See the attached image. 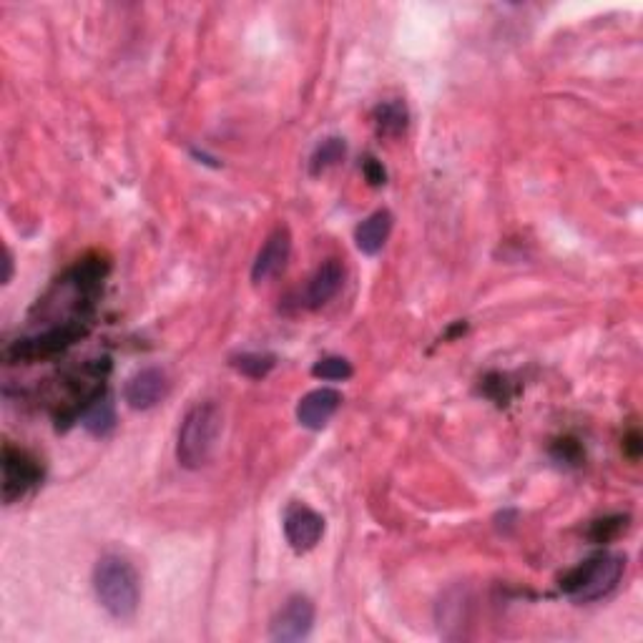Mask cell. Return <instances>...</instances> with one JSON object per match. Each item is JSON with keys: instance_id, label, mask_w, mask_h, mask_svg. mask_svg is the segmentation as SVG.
<instances>
[{"instance_id": "cell-14", "label": "cell", "mask_w": 643, "mask_h": 643, "mask_svg": "<svg viewBox=\"0 0 643 643\" xmlns=\"http://www.w3.org/2000/svg\"><path fill=\"white\" fill-rule=\"evenodd\" d=\"M345 154H347L345 141L337 139V136H330V139H325L317 149H314L312 159H309V171H312V176L325 174V171H330L332 166L340 164V161L345 159Z\"/></svg>"}, {"instance_id": "cell-16", "label": "cell", "mask_w": 643, "mask_h": 643, "mask_svg": "<svg viewBox=\"0 0 643 643\" xmlns=\"http://www.w3.org/2000/svg\"><path fill=\"white\" fill-rule=\"evenodd\" d=\"M312 375L322 380H347L352 377V365L345 357H325L312 367Z\"/></svg>"}, {"instance_id": "cell-11", "label": "cell", "mask_w": 643, "mask_h": 643, "mask_svg": "<svg viewBox=\"0 0 643 643\" xmlns=\"http://www.w3.org/2000/svg\"><path fill=\"white\" fill-rule=\"evenodd\" d=\"M390 232H392V214L390 211H375L372 217H367L365 222L357 227L355 232V242H357V249H360L362 254H377L382 247H385V242L390 239Z\"/></svg>"}, {"instance_id": "cell-20", "label": "cell", "mask_w": 643, "mask_h": 643, "mask_svg": "<svg viewBox=\"0 0 643 643\" xmlns=\"http://www.w3.org/2000/svg\"><path fill=\"white\" fill-rule=\"evenodd\" d=\"M3 267H6V274H3V284L11 282V272H13V262H11V254L6 252V262H3Z\"/></svg>"}, {"instance_id": "cell-1", "label": "cell", "mask_w": 643, "mask_h": 643, "mask_svg": "<svg viewBox=\"0 0 643 643\" xmlns=\"http://www.w3.org/2000/svg\"><path fill=\"white\" fill-rule=\"evenodd\" d=\"M93 588H96L98 603L119 621H126L136 613L141 603V578L134 563L124 556L106 553L98 558L93 568Z\"/></svg>"}, {"instance_id": "cell-19", "label": "cell", "mask_w": 643, "mask_h": 643, "mask_svg": "<svg viewBox=\"0 0 643 643\" xmlns=\"http://www.w3.org/2000/svg\"><path fill=\"white\" fill-rule=\"evenodd\" d=\"M641 435L636 433V430H633V433H628V438L623 440V450H626V455L628 458H633V460H638V455H641Z\"/></svg>"}, {"instance_id": "cell-4", "label": "cell", "mask_w": 643, "mask_h": 643, "mask_svg": "<svg viewBox=\"0 0 643 643\" xmlns=\"http://www.w3.org/2000/svg\"><path fill=\"white\" fill-rule=\"evenodd\" d=\"M314 623V606L307 596H292L282 608L277 611V616L272 618L269 626V638L279 643H292L302 641L309 636Z\"/></svg>"}, {"instance_id": "cell-6", "label": "cell", "mask_w": 643, "mask_h": 643, "mask_svg": "<svg viewBox=\"0 0 643 643\" xmlns=\"http://www.w3.org/2000/svg\"><path fill=\"white\" fill-rule=\"evenodd\" d=\"M289 254H292V237H289L287 227L274 229L272 234L267 237L264 247L259 249L257 259H254L252 267V282L254 284H264L269 279L277 277L279 272H284L289 262Z\"/></svg>"}, {"instance_id": "cell-5", "label": "cell", "mask_w": 643, "mask_h": 643, "mask_svg": "<svg viewBox=\"0 0 643 643\" xmlns=\"http://www.w3.org/2000/svg\"><path fill=\"white\" fill-rule=\"evenodd\" d=\"M325 533V518L319 513H314L312 508L302 503L289 505L287 513H284V535H287V543L297 553L312 551L319 543Z\"/></svg>"}, {"instance_id": "cell-15", "label": "cell", "mask_w": 643, "mask_h": 643, "mask_svg": "<svg viewBox=\"0 0 643 643\" xmlns=\"http://www.w3.org/2000/svg\"><path fill=\"white\" fill-rule=\"evenodd\" d=\"M232 365L237 367V370L242 372V375L254 377V380H257V377H264L269 370H272L274 357L272 355H262V352H244V355L234 357Z\"/></svg>"}, {"instance_id": "cell-9", "label": "cell", "mask_w": 643, "mask_h": 643, "mask_svg": "<svg viewBox=\"0 0 643 643\" xmlns=\"http://www.w3.org/2000/svg\"><path fill=\"white\" fill-rule=\"evenodd\" d=\"M342 395L332 387H319L312 390L309 395H304L297 405V420L299 425L307 430H322L327 422L335 417V412L340 410Z\"/></svg>"}, {"instance_id": "cell-2", "label": "cell", "mask_w": 643, "mask_h": 643, "mask_svg": "<svg viewBox=\"0 0 643 643\" xmlns=\"http://www.w3.org/2000/svg\"><path fill=\"white\" fill-rule=\"evenodd\" d=\"M222 433V412L214 402H196L184 415L176 440V460L181 468L199 470L211 460Z\"/></svg>"}, {"instance_id": "cell-13", "label": "cell", "mask_w": 643, "mask_h": 643, "mask_svg": "<svg viewBox=\"0 0 643 643\" xmlns=\"http://www.w3.org/2000/svg\"><path fill=\"white\" fill-rule=\"evenodd\" d=\"M116 425V412H114V402L109 397H96L91 405L86 407L83 412V427H86L88 433L93 435H109Z\"/></svg>"}, {"instance_id": "cell-3", "label": "cell", "mask_w": 643, "mask_h": 643, "mask_svg": "<svg viewBox=\"0 0 643 643\" xmlns=\"http://www.w3.org/2000/svg\"><path fill=\"white\" fill-rule=\"evenodd\" d=\"M626 568V558L616 553H598L586 563L576 566L563 576L561 588L576 601H596L608 596L618 586Z\"/></svg>"}, {"instance_id": "cell-7", "label": "cell", "mask_w": 643, "mask_h": 643, "mask_svg": "<svg viewBox=\"0 0 643 643\" xmlns=\"http://www.w3.org/2000/svg\"><path fill=\"white\" fill-rule=\"evenodd\" d=\"M38 478H41V470L26 453L6 448L3 453V498L6 503L21 498L31 485L38 483Z\"/></svg>"}, {"instance_id": "cell-17", "label": "cell", "mask_w": 643, "mask_h": 643, "mask_svg": "<svg viewBox=\"0 0 643 643\" xmlns=\"http://www.w3.org/2000/svg\"><path fill=\"white\" fill-rule=\"evenodd\" d=\"M628 518L626 515H613V518H603V520H596L591 528V538L596 543H608L613 541L618 533H621L623 528H626Z\"/></svg>"}, {"instance_id": "cell-12", "label": "cell", "mask_w": 643, "mask_h": 643, "mask_svg": "<svg viewBox=\"0 0 643 643\" xmlns=\"http://www.w3.org/2000/svg\"><path fill=\"white\" fill-rule=\"evenodd\" d=\"M377 134L385 139H397L407 129V106L402 101H385L380 103L372 114Z\"/></svg>"}, {"instance_id": "cell-18", "label": "cell", "mask_w": 643, "mask_h": 643, "mask_svg": "<svg viewBox=\"0 0 643 643\" xmlns=\"http://www.w3.org/2000/svg\"><path fill=\"white\" fill-rule=\"evenodd\" d=\"M362 171H365V179L370 181L372 186H382L387 181V174L385 169H382V164L377 159H365V164H362Z\"/></svg>"}, {"instance_id": "cell-8", "label": "cell", "mask_w": 643, "mask_h": 643, "mask_svg": "<svg viewBox=\"0 0 643 643\" xmlns=\"http://www.w3.org/2000/svg\"><path fill=\"white\" fill-rule=\"evenodd\" d=\"M169 392V380L159 367H146V370L136 372L124 387V400L134 410H149V407L159 405Z\"/></svg>"}, {"instance_id": "cell-10", "label": "cell", "mask_w": 643, "mask_h": 643, "mask_svg": "<svg viewBox=\"0 0 643 643\" xmlns=\"http://www.w3.org/2000/svg\"><path fill=\"white\" fill-rule=\"evenodd\" d=\"M342 279H345V269H342L340 259H325L319 264L317 272L312 274L307 284V304L312 309L325 307L342 287Z\"/></svg>"}]
</instances>
